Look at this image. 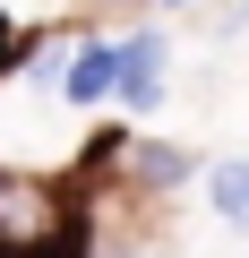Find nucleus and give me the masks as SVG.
I'll return each mask as SVG.
<instances>
[{
  "instance_id": "nucleus-1",
  "label": "nucleus",
  "mask_w": 249,
  "mask_h": 258,
  "mask_svg": "<svg viewBox=\"0 0 249 258\" xmlns=\"http://www.w3.org/2000/svg\"><path fill=\"white\" fill-rule=\"evenodd\" d=\"M52 241H69V215H60L52 181L0 172V258H43Z\"/></svg>"
},
{
  "instance_id": "nucleus-2",
  "label": "nucleus",
  "mask_w": 249,
  "mask_h": 258,
  "mask_svg": "<svg viewBox=\"0 0 249 258\" xmlns=\"http://www.w3.org/2000/svg\"><path fill=\"white\" fill-rule=\"evenodd\" d=\"M163 95V35H129L120 43V103H155Z\"/></svg>"
},
{
  "instance_id": "nucleus-3",
  "label": "nucleus",
  "mask_w": 249,
  "mask_h": 258,
  "mask_svg": "<svg viewBox=\"0 0 249 258\" xmlns=\"http://www.w3.org/2000/svg\"><path fill=\"white\" fill-rule=\"evenodd\" d=\"M69 103H103V95H120V52L112 43H77V60H69Z\"/></svg>"
},
{
  "instance_id": "nucleus-4",
  "label": "nucleus",
  "mask_w": 249,
  "mask_h": 258,
  "mask_svg": "<svg viewBox=\"0 0 249 258\" xmlns=\"http://www.w3.org/2000/svg\"><path fill=\"white\" fill-rule=\"evenodd\" d=\"M129 172H138L146 189H172V181H189V155H181V147H129Z\"/></svg>"
},
{
  "instance_id": "nucleus-5",
  "label": "nucleus",
  "mask_w": 249,
  "mask_h": 258,
  "mask_svg": "<svg viewBox=\"0 0 249 258\" xmlns=\"http://www.w3.org/2000/svg\"><path fill=\"white\" fill-rule=\"evenodd\" d=\"M215 207H223V224H240V232H249V155L215 164Z\"/></svg>"
},
{
  "instance_id": "nucleus-6",
  "label": "nucleus",
  "mask_w": 249,
  "mask_h": 258,
  "mask_svg": "<svg viewBox=\"0 0 249 258\" xmlns=\"http://www.w3.org/2000/svg\"><path fill=\"white\" fill-rule=\"evenodd\" d=\"M43 258H86V249H77V232H69V241H52V249H43Z\"/></svg>"
},
{
  "instance_id": "nucleus-7",
  "label": "nucleus",
  "mask_w": 249,
  "mask_h": 258,
  "mask_svg": "<svg viewBox=\"0 0 249 258\" xmlns=\"http://www.w3.org/2000/svg\"><path fill=\"white\" fill-rule=\"evenodd\" d=\"M0 69H9V18H0Z\"/></svg>"
},
{
  "instance_id": "nucleus-8",
  "label": "nucleus",
  "mask_w": 249,
  "mask_h": 258,
  "mask_svg": "<svg viewBox=\"0 0 249 258\" xmlns=\"http://www.w3.org/2000/svg\"><path fill=\"white\" fill-rule=\"evenodd\" d=\"M172 9H181V0H172Z\"/></svg>"
}]
</instances>
